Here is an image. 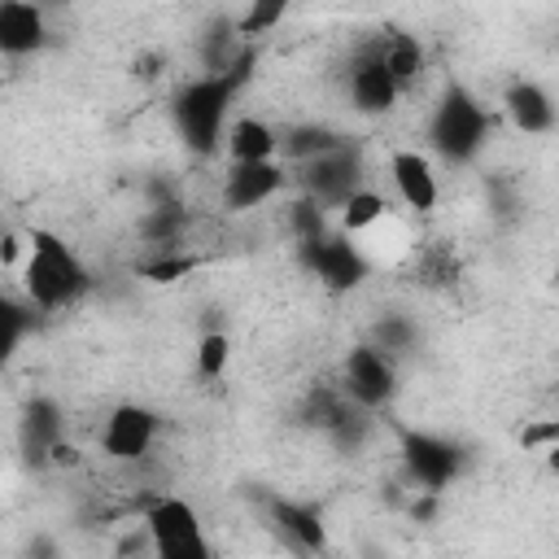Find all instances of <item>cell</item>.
Listing matches in <instances>:
<instances>
[{"label": "cell", "mask_w": 559, "mask_h": 559, "mask_svg": "<svg viewBox=\"0 0 559 559\" xmlns=\"http://www.w3.org/2000/svg\"><path fill=\"white\" fill-rule=\"evenodd\" d=\"M253 74V52H231V61L223 70H205L201 79L183 83L170 100V114H175V127H179V140L197 153V157H210L218 144H223V122H227V109L236 100V92L249 83Z\"/></svg>", "instance_id": "1"}, {"label": "cell", "mask_w": 559, "mask_h": 559, "mask_svg": "<svg viewBox=\"0 0 559 559\" xmlns=\"http://www.w3.org/2000/svg\"><path fill=\"white\" fill-rule=\"evenodd\" d=\"M31 249H26V266H22V284L31 306L39 310H66L87 293V266L83 258L48 227H31Z\"/></svg>", "instance_id": "2"}, {"label": "cell", "mask_w": 559, "mask_h": 559, "mask_svg": "<svg viewBox=\"0 0 559 559\" xmlns=\"http://www.w3.org/2000/svg\"><path fill=\"white\" fill-rule=\"evenodd\" d=\"M489 109L463 87V83H450L445 96L437 100L432 109V122H428V144L445 157V162H472L485 140H489Z\"/></svg>", "instance_id": "3"}, {"label": "cell", "mask_w": 559, "mask_h": 559, "mask_svg": "<svg viewBox=\"0 0 559 559\" xmlns=\"http://www.w3.org/2000/svg\"><path fill=\"white\" fill-rule=\"evenodd\" d=\"M144 528H148V542H153V550L162 559H205L210 555V542L201 533L197 511L183 498H175V493L148 502Z\"/></svg>", "instance_id": "4"}, {"label": "cell", "mask_w": 559, "mask_h": 559, "mask_svg": "<svg viewBox=\"0 0 559 559\" xmlns=\"http://www.w3.org/2000/svg\"><path fill=\"white\" fill-rule=\"evenodd\" d=\"M354 188H362V162L349 144H336V148L301 162V192L310 201H319L323 210L328 205L336 210Z\"/></svg>", "instance_id": "5"}, {"label": "cell", "mask_w": 559, "mask_h": 559, "mask_svg": "<svg viewBox=\"0 0 559 559\" xmlns=\"http://www.w3.org/2000/svg\"><path fill=\"white\" fill-rule=\"evenodd\" d=\"M297 249H301L306 271H314L323 280V288H332V293H349L367 280V258L358 253V245H349V236L323 231V236L297 240Z\"/></svg>", "instance_id": "6"}, {"label": "cell", "mask_w": 559, "mask_h": 559, "mask_svg": "<svg viewBox=\"0 0 559 559\" xmlns=\"http://www.w3.org/2000/svg\"><path fill=\"white\" fill-rule=\"evenodd\" d=\"M402 463H406V472L415 476V485H424V493H441V489L459 476L463 454H459L454 441H445V437H437V432H415V428H406V432H402Z\"/></svg>", "instance_id": "7"}, {"label": "cell", "mask_w": 559, "mask_h": 559, "mask_svg": "<svg viewBox=\"0 0 559 559\" xmlns=\"http://www.w3.org/2000/svg\"><path fill=\"white\" fill-rule=\"evenodd\" d=\"M397 389L393 362L380 345H354L345 358V397L358 402L362 411H380Z\"/></svg>", "instance_id": "8"}, {"label": "cell", "mask_w": 559, "mask_h": 559, "mask_svg": "<svg viewBox=\"0 0 559 559\" xmlns=\"http://www.w3.org/2000/svg\"><path fill=\"white\" fill-rule=\"evenodd\" d=\"M153 437H157V415L140 402H118L100 428V450L118 463H135L153 450Z\"/></svg>", "instance_id": "9"}, {"label": "cell", "mask_w": 559, "mask_h": 559, "mask_svg": "<svg viewBox=\"0 0 559 559\" xmlns=\"http://www.w3.org/2000/svg\"><path fill=\"white\" fill-rule=\"evenodd\" d=\"M284 166L275 157L266 162H231L227 179H223V205L227 210H258L262 201H271L284 188Z\"/></svg>", "instance_id": "10"}, {"label": "cell", "mask_w": 559, "mask_h": 559, "mask_svg": "<svg viewBox=\"0 0 559 559\" xmlns=\"http://www.w3.org/2000/svg\"><path fill=\"white\" fill-rule=\"evenodd\" d=\"M48 39L39 0H0V52L4 57H31Z\"/></svg>", "instance_id": "11"}, {"label": "cell", "mask_w": 559, "mask_h": 559, "mask_svg": "<svg viewBox=\"0 0 559 559\" xmlns=\"http://www.w3.org/2000/svg\"><path fill=\"white\" fill-rule=\"evenodd\" d=\"M397 96H402L397 79L367 48H358V57L349 66V100H354V109H362V114H389L397 105Z\"/></svg>", "instance_id": "12"}, {"label": "cell", "mask_w": 559, "mask_h": 559, "mask_svg": "<svg viewBox=\"0 0 559 559\" xmlns=\"http://www.w3.org/2000/svg\"><path fill=\"white\" fill-rule=\"evenodd\" d=\"M389 175H393L397 197H402L411 210L428 214V210L437 205V175H432V162H428L424 153H415V148H397V153L389 157Z\"/></svg>", "instance_id": "13"}, {"label": "cell", "mask_w": 559, "mask_h": 559, "mask_svg": "<svg viewBox=\"0 0 559 559\" xmlns=\"http://www.w3.org/2000/svg\"><path fill=\"white\" fill-rule=\"evenodd\" d=\"M362 48L397 79V87H411V83L419 79V70H424V48H419V39L406 35V31H380V35H371Z\"/></svg>", "instance_id": "14"}, {"label": "cell", "mask_w": 559, "mask_h": 559, "mask_svg": "<svg viewBox=\"0 0 559 559\" xmlns=\"http://www.w3.org/2000/svg\"><path fill=\"white\" fill-rule=\"evenodd\" d=\"M502 105H507V118H511L524 135H546V131L555 127L550 92H546L542 83H533V79L511 83V87H507V96H502Z\"/></svg>", "instance_id": "15"}, {"label": "cell", "mask_w": 559, "mask_h": 559, "mask_svg": "<svg viewBox=\"0 0 559 559\" xmlns=\"http://www.w3.org/2000/svg\"><path fill=\"white\" fill-rule=\"evenodd\" d=\"M61 411L52 397H35L26 411H22V454L31 463H48V450L61 441Z\"/></svg>", "instance_id": "16"}, {"label": "cell", "mask_w": 559, "mask_h": 559, "mask_svg": "<svg viewBox=\"0 0 559 559\" xmlns=\"http://www.w3.org/2000/svg\"><path fill=\"white\" fill-rule=\"evenodd\" d=\"M271 520H275V528H280L297 550H323V546H328L323 520H319V511H314V507H306V502L271 498Z\"/></svg>", "instance_id": "17"}, {"label": "cell", "mask_w": 559, "mask_h": 559, "mask_svg": "<svg viewBox=\"0 0 559 559\" xmlns=\"http://www.w3.org/2000/svg\"><path fill=\"white\" fill-rule=\"evenodd\" d=\"M223 140H227V157L231 162H266V157L280 153V131L271 122H262V118H236L223 131Z\"/></svg>", "instance_id": "18"}, {"label": "cell", "mask_w": 559, "mask_h": 559, "mask_svg": "<svg viewBox=\"0 0 559 559\" xmlns=\"http://www.w3.org/2000/svg\"><path fill=\"white\" fill-rule=\"evenodd\" d=\"M336 144H345V140H341L332 127H319V122H297V127L280 131V153L293 157V162L319 157V153H328V148H336Z\"/></svg>", "instance_id": "19"}, {"label": "cell", "mask_w": 559, "mask_h": 559, "mask_svg": "<svg viewBox=\"0 0 559 559\" xmlns=\"http://www.w3.org/2000/svg\"><path fill=\"white\" fill-rule=\"evenodd\" d=\"M336 210H341V231L345 236H362L389 214V201L380 192H371V188H354Z\"/></svg>", "instance_id": "20"}, {"label": "cell", "mask_w": 559, "mask_h": 559, "mask_svg": "<svg viewBox=\"0 0 559 559\" xmlns=\"http://www.w3.org/2000/svg\"><path fill=\"white\" fill-rule=\"evenodd\" d=\"M35 328V306L0 293V367L17 354V345L26 341V332Z\"/></svg>", "instance_id": "21"}, {"label": "cell", "mask_w": 559, "mask_h": 559, "mask_svg": "<svg viewBox=\"0 0 559 559\" xmlns=\"http://www.w3.org/2000/svg\"><path fill=\"white\" fill-rule=\"evenodd\" d=\"M197 266H201V258L179 253V245H175V249H157V258L135 262V275H144V280H153V284H175V280L192 275Z\"/></svg>", "instance_id": "22"}, {"label": "cell", "mask_w": 559, "mask_h": 559, "mask_svg": "<svg viewBox=\"0 0 559 559\" xmlns=\"http://www.w3.org/2000/svg\"><path fill=\"white\" fill-rule=\"evenodd\" d=\"M288 4H293V0H249L245 13L236 17V39H258V35L275 31V26L284 22Z\"/></svg>", "instance_id": "23"}, {"label": "cell", "mask_w": 559, "mask_h": 559, "mask_svg": "<svg viewBox=\"0 0 559 559\" xmlns=\"http://www.w3.org/2000/svg\"><path fill=\"white\" fill-rule=\"evenodd\" d=\"M227 358H231V341H227L223 332H205V336L197 341V371H201L205 380L223 376Z\"/></svg>", "instance_id": "24"}, {"label": "cell", "mask_w": 559, "mask_h": 559, "mask_svg": "<svg viewBox=\"0 0 559 559\" xmlns=\"http://www.w3.org/2000/svg\"><path fill=\"white\" fill-rule=\"evenodd\" d=\"M288 223H293V231H297V240H310V236H323L328 231V218H323V205L319 201H310L306 192L288 205Z\"/></svg>", "instance_id": "25"}, {"label": "cell", "mask_w": 559, "mask_h": 559, "mask_svg": "<svg viewBox=\"0 0 559 559\" xmlns=\"http://www.w3.org/2000/svg\"><path fill=\"white\" fill-rule=\"evenodd\" d=\"M376 345H380V349H406V345H411V323H402V319H380V323H376Z\"/></svg>", "instance_id": "26"}, {"label": "cell", "mask_w": 559, "mask_h": 559, "mask_svg": "<svg viewBox=\"0 0 559 559\" xmlns=\"http://www.w3.org/2000/svg\"><path fill=\"white\" fill-rule=\"evenodd\" d=\"M520 441H524V450H542V445L550 450V445L559 441V424H555V419L533 424V428H524V437H520Z\"/></svg>", "instance_id": "27"}, {"label": "cell", "mask_w": 559, "mask_h": 559, "mask_svg": "<svg viewBox=\"0 0 559 559\" xmlns=\"http://www.w3.org/2000/svg\"><path fill=\"white\" fill-rule=\"evenodd\" d=\"M157 66H162V57H157V52L135 57V74H144V79H153V74H157Z\"/></svg>", "instance_id": "28"}, {"label": "cell", "mask_w": 559, "mask_h": 559, "mask_svg": "<svg viewBox=\"0 0 559 559\" xmlns=\"http://www.w3.org/2000/svg\"><path fill=\"white\" fill-rule=\"evenodd\" d=\"M44 4H66V0H44Z\"/></svg>", "instance_id": "29"}]
</instances>
